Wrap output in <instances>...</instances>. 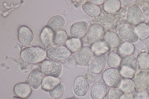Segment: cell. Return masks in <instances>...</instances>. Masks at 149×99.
Returning <instances> with one entry per match:
<instances>
[{
  "label": "cell",
  "mask_w": 149,
  "mask_h": 99,
  "mask_svg": "<svg viewBox=\"0 0 149 99\" xmlns=\"http://www.w3.org/2000/svg\"><path fill=\"white\" fill-rule=\"evenodd\" d=\"M20 55L23 60L30 64L42 62L47 57L46 51L43 48L38 46L25 47L22 50Z\"/></svg>",
  "instance_id": "cell-1"
},
{
  "label": "cell",
  "mask_w": 149,
  "mask_h": 99,
  "mask_svg": "<svg viewBox=\"0 0 149 99\" xmlns=\"http://www.w3.org/2000/svg\"><path fill=\"white\" fill-rule=\"evenodd\" d=\"M102 77L105 84L111 87H119L121 81L119 72L115 69H108L103 73Z\"/></svg>",
  "instance_id": "cell-4"
},
{
  "label": "cell",
  "mask_w": 149,
  "mask_h": 99,
  "mask_svg": "<svg viewBox=\"0 0 149 99\" xmlns=\"http://www.w3.org/2000/svg\"><path fill=\"white\" fill-rule=\"evenodd\" d=\"M47 57L55 61H61L68 58L71 55L70 51L66 47L59 46L53 47L46 51Z\"/></svg>",
  "instance_id": "cell-2"
},
{
  "label": "cell",
  "mask_w": 149,
  "mask_h": 99,
  "mask_svg": "<svg viewBox=\"0 0 149 99\" xmlns=\"http://www.w3.org/2000/svg\"><path fill=\"white\" fill-rule=\"evenodd\" d=\"M89 86L87 80L83 76L77 77L75 79L73 90L75 93L79 96L85 95L88 92Z\"/></svg>",
  "instance_id": "cell-10"
},
{
  "label": "cell",
  "mask_w": 149,
  "mask_h": 99,
  "mask_svg": "<svg viewBox=\"0 0 149 99\" xmlns=\"http://www.w3.org/2000/svg\"><path fill=\"white\" fill-rule=\"evenodd\" d=\"M134 99H149V93L145 90H140L135 95Z\"/></svg>",
  "instance_id": "cell-35"
},
{
  "label": "cell",
  "mask_w": 149,
  "mask_h": 99,
  "mask_svg": "<svg viewBox=\"0 0 149 99\" xmlns=\"http://www.w3.org/2000/svg\"><path fill=\"white\" fill-rule=\"evenodd\" d=\"M133 81L137 89L145 90L149 87V74L144 71L139 72L135 74Z\"/></svg>",
  "instance_id": "cell-13"
},
{
  "label": "cell",
  "mask_w": 149,
  "mask_h": 99,
  "mask_svg": "<svg viewBox=\"0 0 149 99\" xmlns=\"http://www.w3.org/2000/svg\"><path fill=\"white\" fill-rule=\"evenodd\" d=\"M93 55L91 48L87 46L82 47L75 53L74 60L78 65L85 66L90 62Z\"/></svg>",
  "instance_id": "cell-6"
},
{
  "label": "cell",
  "mask_w": 149,
  "mask_h": 99,
  "mask_svg": "<svg viewBox=\"0 0 149 99\" xmlns=\"http://www.w3.org/2000/svg\"><path fill=\"white\" fill-rule=\"evenodd\" d=\"M134 84L132 80L125 78L121 80L119 87V88L124 93H129L134 91Z\"/></svg>",
  "instance_id": "cell-28"
},
{
  "label": "cell",
  "mask_w": 149,
  "mask_h": 99,
  "mask_svg": "<svg viewBox=\"0 0 149 99\" xmlns=\"http://www.w3.org/2000/svg\"><path fill=\"white\" fill-rule=\"evenodd\" d=\"M18 39L19 42L23 45L30 43L33 38V33L29 27L25 26L20 27L18 30Z\"/></svg>",
  "instance_id": "cell-15"
},
{
  "label": "cell",
  "mask_w": 149,
  "mask_h": 99,
  "mask_svg": "<svg viewBox=\"0 0 149 99\" xmlns=\"http://www.w3.org/2000/svg\"><path fill=\"white\" fill-rule=\"evenodd\" d=\"M118 33L120 37L125 42L132 43L138 40V38L136 34L135 28L131 26H122L119 29Z\"/></svg>",
  "instance_id": "cell-8"
},
{
  "label": "cell",
  "mask_w": 149,
  "mask_h": 99,
  "mask_svg": "<svg viewBox=\"0 0 149 99\" xmlns=\"http://www.w3.org/2000/svg\"><path fill=\"white\" fill-rule=\"evenodd\" d=\"M102 41L109 48H115L118 46L120 39L117 33L109 31L105 33Z\"/></svg>",
  "instance_id": "cell-19"
},
{
  "label": "cell",
  "mask_w": 149,
  "mask_h": 99,
  "mask_svg": "<svg viewBox=\"0 0 149 99\" xmlns=\"http://www.w3.org/2000/svg\"><path fill=\"white\" fill-rule=\"evenodd\" d=\"M104 34L103 28L97 24L91 25L88 28L87 31V37L88 42L91 44L101 41Z\"/></svg>",
  "instance_id": "cell-7"
},
{
  "label": "cell",
  "mask_w": 149,
  "mask_h": 99,
  "mask_svg": "<svg viewBox=\"0 0 149 99\" xmlns=\"http://www.w3.org/2000/svg\"><path fill=\"white\" fill-rule=\"evenodd\" d=\"M121 5L119 0H106L103 5V9L107 13L113 14L120 9Z\"/></svg>",
  "instance_id": "cell-22"
},
{
  "label": "cell",
  "mask_w": 149,
  "mask_h": 99,
  "mask_svg": "<svg viewBox=\"0 0 149 99\" xmlns=\"http://www.w3.org/2000/svg\"><path fill=\"white\" fill-rule=\"evenodd\" d=\"M134 28L136 34L140 39H144L149 37V25L146 24H140Z\"/></svg>",
  "instance_id": "cell-23"
},
{
  "label": "cell",
  "mask_w": 149,
  "mask_h": 99,
  "mask_svg": "<svg viewBox=\"0 0 149 99\" xmlns=\"http://www.w3.org/2000/svg\"><path fill=\"white\" fill-rule=\"evenodd\" d=\"M54 33L48 27H44L40 34V38L42 44L46 48H49L54 45L53 39Z\"/></svg>",
  "instance_id": "cell-18"
},
{
  "label": "cell",
  "mask_w": 149,
  "mask_h": 99,
  "mask_svg": "<svg viewBox=\"0 0 149 99\" xmlns=\"http://www.w3.org/2000/svg\"><path fill=\"white\" fill-rule=\"evenodd\" d=\"M121 60V59L118 54L112 53L108 55L107 62L109 67L115 69L120 65Z\"/></svg>",
  "instance_id": "cell-31"
},
{
  "label": "cell",
  "mask_w": 149,
  "mask_h": 99,
  "mask_svg": "<svg viewBox=\"0 0 149 99\" xmlns=\"http://www.w3.org/2000/svg\"><path fill=\"white\" fill-rule=\"evenodd\" d=\"M102 41H100L92 44L91 49L95 55H103L109 50Z\"/></svg>",
  "instance_id": "cell-27"
},
{
  "label": "cell",
  "mask_w": 149,
  "mask_h": 99,
  "mask_svg": "<svg viewBox=\"0 0 149 99\" xmlns=\"http://www.w3.org/2000/svg\"><path fill=\"white\" fill-rule=\"evenodd\" d=\"M40 67L42 73L47 76L57 78L60 75L62 70L61 64L51 60H47L43 61Z\"/></svg>",
  "instance_id": "cell-3"
},
{
  "label": "cell",
  "mask_w": 149,
  "mask_h": 99,
  "mask_svg": "<svg viewBox=\"0 0 149 99\" xmlns=\"http://www.w3.org/2000/svg\"><path fill=\"white\" fill-rule=\"evenodd\" d=\"M138 63L136 58L133 55H127L121 60L120 66H125L136 71L137 68Z\"/></svg>",
  "instance_id": "cell-24"
},
{
  "label": "cell",
  "mask_w": 149,
  "mask_h": 99,
  "mask_svg": "<svg viewBox=\"0 0 149 99\" xmlns=\"http://www.w3.org/2000/svg\"><path fill=\"white\" fill-rule=\"evenodd\" d=\"M65 24V21L63 17L59 15H56L52 17L49 20L47 27L54 33L61 30Z\"/></svg>",
  "instance_id": "cell-17"
},
{
  "label": "cell",
  "mask_w": 149,
  "mask_h": 99,
  "mask_svg": "<svg viewBox=\"0 0 149 99\" xmlns=\"http://www.w3.org/2000/svg\"><path fill=\"white\" fill-rule=\"evenodd\" d=\"M44 75L41 70L36 68L32 70L27 78L29 84L34 89H37L42 84Z\"/></svg>",
  "instance_id": "cell-12"
},
{
  "label": "cell",
  "mask_w": 149,
  "mask_h": 99,
  "mask_svg": "<svg viewBox=\"0 0 149 99\" xmlns=\"http://www.w3.org/2000/svg\"><path fill=\"white\" fill-rule=\"evenodd\" d=\"M66 99H77L75 98H67Z\"/></svg>",
  "instance_id": "cell-40"
},
{
  "label": "cell",
  "mask_w": 149,
  "mask_h": 99,
  "mask_svg": "<svg viewBox=\"0 0 149 99\" xmlns=\"http://www.w3.org/2000/svg\"><path fill=\"white\" fill-rule=\"evenodd\" d=\"M65 45L71 52L73 53H75L82 47V44L80 39L72 38L67 40Z\"/></svg>",
  "instance_id": "cell-26"
},
{
  "label": "cell",
  "mask_w": 149,
  "mask_h": 99,
  "mask_svg": "<svg viewBox=\"0 0 149 99\" xmlns=\"http://www.w3.org/2000/svg\"><path fill=\"white\" fill-rule=\"evenodd\" d=\"M119 73L120 76L126 79H131L134 78L135 75V71L130 68L125 66H120Z\"/></svg>",
  "instance_id": "cell-32"
},
{
  "label": "cell",
  "mask_w": 149,
  "mask_h": 99,
  "mask_svg": "<svg viewBox=\"0 0 149 99\" xmlns=\"http://www.w3.org/2000/svg\"><path fill=\"white\" fill-rule=\"evenodd\" d=\"M121 5L123 6H128L132 4L133 0H119Z\"/></svg>",
  "instance_id": "cell-36"
},
{
  "label": "cell",
  "mask_w": 149,
  "mask_h": 99,
  "mask_svg": "<svg viewBox=\"0 0 149 99\" xmlns=\"http://www.w3.org/2000/svg\"><path fill=\"white\" fill-rule=\"evenodd\" d=\"M137 61L139 67L143 70L149 69V53L142 52L137 57Z\"/></svg>",
  "instance_id": "cell-30"
},
{
  "label": "cell",
  "mask_w": 149,
  "mask_h": 99,
  "mask_svg": "<svg viewBox=\"0 0 149 99\" xmlns=\"http://www.w3.org/2000/svg\"><path fill=\"white\" fill-rule=\"evenodd\" d=\"M13 99H26L22 98H20L19 97H16V98H14Z\"/></svg>",
  "instance_id": "cell-39"
},
{
  "label": "cell",
  "mask_w": 149,
  "mask_h": 99,
  "mask_svg": "<svg viewBox=\"0 0 149 99\" xmlns=\"http://www.w3.org/2000/svg\"><path fill=\"white\" fill-rule=\"evenodd\" d=\"M90 1L93 3L97 5H100L103 4L105 0H91L89 1Z\"/></svg>",
  "instance_id": "cell-37"
},
{
  "label": "cell",
  "mask_w": 149,
  "mask_h": 99,
  "mask_svg": "<svg viewBox=\"0 0 149 99\" xmlns=\"http://www.w3.org/2000/svg\"><path fill=\"white\" fill-rule=\"evenodd\" d=\"M64 89L63 86L61 83L50 91L49 93L52 98L55 99H58L61 97L63 95Z\"/></svg>",
  "instance_id": "cell-33"
},
{
  "label": "cell",
  "mask_w": 149,
  "mask_h": 99,
  "mask_svg": "<svg viewBox=\"0 0 149 99\" xmlns=\"http://www.w3.org/2000/svg\"><path fill=\"white\" fill-rule=\"evenodd\" d=\"M81 8L86 14L91 17H97L101 12L100 8L98 6L90 1H86L83 3Z\"/></svg>",
  "instance_id": "cell-21"
},
{
  "label": "cell",
  "mask_w": 149,
  "mask_h": 99,
  "mask_svg": "<svg viewBox=\"0 0 149 99\" xmlns=\"http://www.w3.org/2000/svg\"><path fill=\"white\" fill-rule=\"evenodd\" d=\"M68 38V35L65 31L61 30L54 34L53 42L55 45L61 46L65 43Z\"/></svg>",
  "instance_id": "cell-29"
},
{
  "label": "cell",
  "mask_w": 149,
  "mask_h": 99,
  "mask_svg": "<svg viewBox=\"0 0 149 99\" xmlns=\"http://www.w3.org/2000/svg\"><path fill=\"white\" fill-rule=\"evenodd\" d=\"M107 88L103 83L98 82L93 86L90 92L91 97L92 99H102L105 96Z\"/></svg>",
  "instance_id": "cell-16"
},
{
  "label": "cell",
  "mask_w": 149,
  "mask_h": 99,
  "mask_svg": "<svg viewBox=\"0 0 149 99\" xmlns=\"http://www.w3.org/2000/svg\"><path fill=\"white\" fill-rule=\"evenodd\" d=\"M107 57L104 55H94L89 64L91 71L96 74L100 73L103 70L107 62Z\"/></svg>",
  "instance_id": "cell-9"
},
{
  "label": "cell",
  "mask_w": 149,
  "mask_h": 99,
  "mask_svg": "<svg viewBox=\"0 0 149 99\" xmlns=\"http://www.w3.org/2000/svg\"><path fill=\"white\" fill-rule=\"evenodd\" d=\"M124 94V92L119 88L112 87L109 90L108 99H120Z\"/></svg>",
  "instance_id": "cell-34"
},
{
  "label": "cell",
  "mask_w": 149,
  "mask_h": 99,
  "mask_svg": "<svg viewBox=\"0 0 149 99\" xmlns=\"http://www.w3.org/2000/svg\"><path fill=\"white\" fill-rule=\"evenodd\" d=\"M61 79L58 78L47 76L43 79L41 87L44 91L48 92L61 83Z\"/></svg>",
  "instance_id": "cell-20"
},
{
  "label": "cell",
  "mask_w": 149,
  "mask_h": 99,
  "mask_svg": "<svg viewBox=\"0 0 149 99\" xmlns=\"http://www.w3.org/2000/svg\"><path fill=\"white\" fill-rule=\"evenodd\" d=\"M120 99H134L132 96L129 93H124Z\"/></svg>",
  "instance_id": "cell-38"
},
{
  "label": "cell",
  "mask_w": 149,
  "mask_h": 99,
  "mask_svg": "<svg viewBox=\"0 0 149 99\" xmlns=\"http://www.w3.org/2000/svg\"><path fill=\"white\" fill-rule=\"evenodd\" d=\"M88 24L85 21L77 22L72 24L70 28V35L72 38L80 39L86 35Z\"/></svg>",
  "instance_id": "cell-11"
},
{
  "label": "cell",
  "mask_w": 149,
  "mask_h": 99,
  "mask_svg": "<svg viewBox=\"0 0 149 99\" xmlns=\"http://www.w3.org/2000/svg\"><path fill=\"white\" fill-rule=\"evenodd\" d=\"M13 91L15 94L18 97L26 99L31 94L32 88L27 83L20 82L15 86Z\"/></svg>",
  "instance_id": "cell-14"
},
{
  "label": "cell",
  "mask_w": 149,
  "mask_h": 99,
  "mask_svg": "<svg viewBox=\"0 0 149 99\" xmlns=\"http://www.w3.org/2000/svg\"><path fill=\"white\" fill-rule=\"evenodd\" d=\"M127 19L131 24L137 26L144 22L145 17L140 8L137 6L134 5L128 9Z\"/></svg>",
  "instance_id": "cell-5"
},
{
  "label": "cell",
  "mask_w": 149,
  "mask_h": 99,
  "mask_svg": "<svg viewBox=\"0 0 149 99\" xmlns=\"http://www.w3.org/2000/svg\"><path fill=\"white\" fill-rule=\"evenodd\" d=\"M118 50L120 54L127 56L133 54L135 51V48L132 43L124 42L119 46Z\"/></svg>",
  "instance_id": "cell-25"
}]
</instances>
